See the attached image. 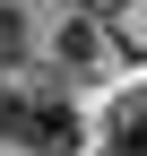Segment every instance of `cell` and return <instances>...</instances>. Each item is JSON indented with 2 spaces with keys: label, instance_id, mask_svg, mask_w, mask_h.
Listing matches in <instances>:
<instances>
[{
  "label": "cell",
  "instance_id": "cell-2",
  "mask_svg": "<svg viewBox=\"0 0 147 156\" xmlns=\"http://www.w3.org/2000/svg\"><path fill=\"white\" fill-rule=\"evenodd\" d=\"M104 156H147V87L113 95V113H104Z\"/></svg>",
  "mask_w": 147,
  "mask_h": 156
},
{
  "label": "cell",
  "instance_id": "cell-4",
  "mask_svg": "<svg viewBox=\"0 0 147 156\" xmlns=\"http://www.w3.org/2000/svg\"><path fill=\"white\" fill-rule=\"evenodd\" d=\"M17 61H26V17L0 0V69H17Z\"/></svg>",
  "mask_w": 147,
  "mask_h": 156
},
{
  "label": "cell",
  "instance_id": "cell-3",
  "mask_svg": "<svg viewBox=\"0 0 147 156\" xmlns=\"http://www.w3.org/2000/svg\"><path fill=\"white\" fill-rule=\"evenodd\" d=\"M104 61H113V44H104V26H95V17H69V26H61V69H104Z\"/></svg>",
  "mask_w": 147,
  "mask_h": 156
},
{
  "label": "cell",
  "instance_id": "cell-1",
  "mask_svg": "<svg viewBox=\"0 0 147 156\" xmlns=\"http://www.w3.org/2000/svg\"><path fill=\"white\" fill-rule=\"evenodd\" d=\"M0 139L26 147V156H78L87 122H78L69 95H52V87H9V78H0Z\"/></svg>",
  "mask_w": 147,
  "mask_h": 156
}]
</instances>
